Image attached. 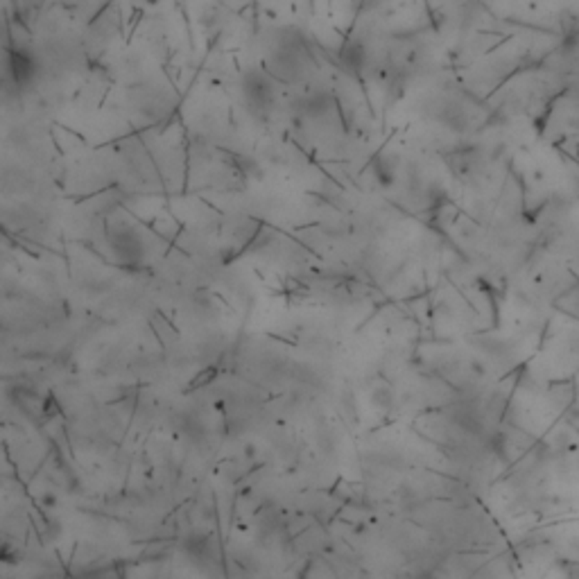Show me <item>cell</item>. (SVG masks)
Instances as JSON below:
<instances>
[{
  "mask_svg": "<svg viewBox=\"0 0 579 579\" xmlns=\"http://www.w3.org/2000/svg\"><path fill=\"white\" fill-rule=\"evenodd\" d=\"M242 100L252 113L267 116L276 100L274 77L267 71H249L242 77Z\"/></svg>",
  "mask_w": 579,
  "mask_h": 579,
  "instance_id": "obj_2",
  "label": "cell"
},
{
  "mask_svg": "<svg viewBox=\"0 0 579 579\" xmlns=\"http://www.w3.org/2000/svg\"><path fill=\"white\" fill-rule=\"evenodd\" d=\"M7 75L14 80L16 86L30 84L36 75V59L32 52L25 48H16L7 52Z\"/></svg>",
  "mask_w": 579,
  "mask_h": 579,
  "instance_id": "obj_4",
  "label": "cell"
},
{
  "mask_svg": "<svg viewBox=\"0 0 579 579\" xmlns=\"http://www.w3.org/2000/svg\"><path fill=\"white\" fill-rule=\"evenodd\" d=\"M339 61H342V68H347L349 73H360L364 68V61H367V50L360 41H347L339 50Z\"/></svg>",
  "mask_w": 579,
  "mask_h": 579,
  "instance_id": "obj_5",
  "label": "cell"
},
{
  "mask_svg": "<svg viewBox=\"0 0 579 579\" xmlns=\"http://www.w3.org/2000/svg\"><path fill=\"white\" fill-rule=\"evenodd\" d=\"M310 68H312L310 46L297 30H283L281 36L274 39V46L267 55V73L274 80L297 84L306 80Z\"/></svg>",
  "mask_w": 579,
  "mask_h": 579,
  "instance_id": "obj_1",
  "label": "cell"
},
{
  "mask_svg": "<svg viewBox=\"0 0 579 579\" xmlns=\"http://www.w3.org/2000/svg\"><path fill=\"white\" fill-rule=\"evenodd\" d=\"M107 240L113 256L123 262V265H136L145 254V242L140 233L125 222H118L107 231Z\"/></svg>",
  "mask_w": 579,
  "mask_h": 579,
  "instance_id": "obj_3",
  "label": "cell"
}]
</instances>
